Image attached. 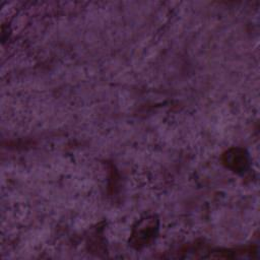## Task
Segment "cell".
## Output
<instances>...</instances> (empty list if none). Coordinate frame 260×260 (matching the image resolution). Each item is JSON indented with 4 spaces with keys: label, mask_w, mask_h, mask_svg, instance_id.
<instances>
[{
    "label": "cell",
    "mask_w": 260,
    "mask_h": 260,
    "mask_svg": "<svg viewBox=\"0 0 260 260\" xmlns=\"http://www.w3.org/2000/svg\"><path fill=\"white\" fill-rule=\"evenodd\" d=\"M158 229L159 220L156 215L151 214L141 217L132 228L129 238V245L136 250L147 247L156 238Z\"/></svg>",
    "instance_id": "obj_1"
},
{
    "label": "cell",
    "mask_w": 260,
    "mask_h": 260,
    "mask_svg": "<svg viewBox=\"0 0 260 260\" xmlns=\"http://www.w3.org/2000/svg\"><path fill=\"white\" fill-rule=\"evenodd\" d=\"M223 165L237 174H244L249 168V156L245 149L233 147L222 154Z\"/></svg>",
    "instance_id": "obj_2"
}]
</instances>
